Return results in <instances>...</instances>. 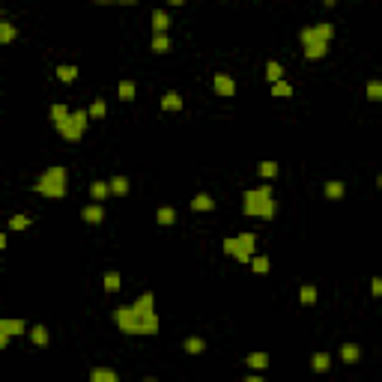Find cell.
Masks as SVG:
<instances>
[{
  "label": "cell",
  "instance_id": "7402d4cb",
  "mask_svg": "<svg viewBox=\"0 0 382 382\" xmlns=\"http://www.w3.org/2000/svg\"><path fill=\"white\" fill-rule=\"evenodd\" d=\"M272 96H278V99H290V96H293V87H290L287 81H278V84H272Z\"/></svg>",
  "mask_w": 382,
  "mask_h": 382
},
{
  "label": "cell",
  "instance_id": "ba28073f",
  "mask_svg": "<svg viewBox=\"0 0 382 382\" xmlns=\"http://www.w3.org/2000/svg\"><path fill=\"white\" fill-rule=\"evenodd\" d=\"M131 308H134L140 317H152V314H155V296H152V293H143Z\"/></svg>",
  "mask_w": 382,
  "mask_h": 382
},
{
  "label": "cell",
  "instance_id": "6da1fadb",
  "mask_svg": "<svg viewBox=\"0 0 382 382\" xmlns=\"http://www.w3.org/2000/svg\"><path fill=\"white\" fill-rule=\"evenodd\" d=\"M114 323L126 332V335H155L158 332V317H140L131 305L128 308H117L114 311Z\"/></svg>",
  "mask_w": 382,
  "mask_h": 382
},
{
  "label": "cell",
  "instance_id": "3957f363",
  "mask_svg": "<svg viewBox=\"0 0 382 382\" xmlns=\"http://www.w3.org/2000/svg\"><path fill=\"white\" fill-rule=\"evenodd\" d=\"M36 191L42 197H63L66 194V170L63 167H48L39 182H36Z\"/></svg>",
  "mask_w": 382,
  "mask_h": 382
},
{
  "label": "cell",
  "instance_id": "d6a6232c",
  "mask_svg": "<svg viewBox=\"0 0 382 382\" xmlns=\"http://www.w3.org/2000/svg\"><path fill=\"white\" fill-rule=\"evenodd\" d=\"M368 99L371 102H382V81H371L368 84Z\"/></svg>",
  "mask_w": 382,
  "mask_h": 382
},
{
  "label": "cell",
  "instance_id": "5b68a950",
  "mask_svg": "<svg viewBox=\"0 0 382 382\" xmlns=\"http://www.w3.org/2000/svg\"><path fill=\"white\" fill-rule=\"evenodd\" d=\"M87 120H90V111H75V114H69L63 123H57V131H60L66 140H78V137L84 134V128H87Z\"/></svg>",
  "mask_w": 382,
  "mask_h": 382
},
{
  "label": "cell",
  "instance_id": "ac0fdd59",
  "mask_svg": "<svg viewBox=\"0 0 382 382\" xmlns=\"http://www.w3.org/2000/svg\"><path fill=\"white\" fill-rule=\"evenodd\" d=\"M117 96H120L123 102H131V99H134V84H131V81H120Z\"/></svg>",
  "mask_w": 382,
  "mask_h": 382
},
{
  "label": "cell",
  "instance_id": "e575fe53",
  "mask_svg": "<svg viewBox=\"0 0 382 382\" xmlns=\"http://www.w3.org/2000/svg\"><path fill=\"white\" fill-rule=\"evenodd\" d=\"M66 117H69V108H66V105H54V108H51V120H54V126L63 123Z\"/></svg>",
  "mask_w": 382,
  "mask_h": 382
},
{
  "label": "cell",
  "instance_id": "cb8c5ba5",
  "mask_svg": "<svg viewBox=\"0 0 382 382\" xmlns=\"http://www.w3.org/2000/svg\"><path fill=\"white\" fill-rule=\"evenodd\" d=\"M311 365H314V371H329V365H332V356H326V353H317L314 359H311Z\"/></svg>",
  "mask_w": 382,
  "mask_h": 382
},
{
  "label": "cell",
  "instance_id": "5bb4252c",
  "mask_svg": "<svg viewBox=\"0 0 382 382\" xmlns=\"http://www.w3.org/2000/svg\"><path fill=\"white\" fill-rule=\"evenodd\" d=\"M108 185H111V194H117V197L128 194V179H126V176H114Z\"/></svg>",
  "mask_w": 382,
  "mask_h": 382
},
{
  "label": "cell",
  "instance_id": "d590c367",
  "mask_svg": "<svg viewBox=\"0 0 382 382\" xmlns=\"http://www.w3.org/2000/svg\"><path fill=\"white\" fill-rule=\"evenodd\" d=\"M257 170H260V176L272 179V176L278 173V164H275V161H260V167H257Z\"/></svg>",
  "mask_w": 382,
  "mask_h": 382
},
{
  "label": "cell",
  "instance_id": "44dd1931",
  "mask_svg": "<svg viewBox=\"0 0 382 382\" xmlns=\"http://www.w3.org/2000/svg\"><path fill=\"white\" fill-rule=\"evenodd\" d=\"M182 347H185V353L197 356V353H203V350H206V341H203V338H188V341H185Z\"/></svg>",
  "mask_w": 382,
  "mask_h": 382
},
{
  "label": "cell",
  "instance_id": "1f68e13d",
  "mask_svg": "<svg viewBox=\"0 0 382 382\" xmlns=\"http://www.w3.org/2000/svg\"><path fill=\"white\" fill-rule=\"evenodd\" d=\"M251 269L257 275H266L269 272V257H251Z\"/></svg>",
  "mask_w": 382,
  "mask_h": 382
},
{
  "label": "cell",
  "instance_id": "484cf974",
  "mask_svg": "<svg viewBox=\"0 0 382 382\" xmlns=\"http://www.w3.org/2000/svg\"><path fill=\"white\" fill-rule=\"evenodd\" d=\"M281 75H284V69H281L275 60H272V63H266V78H269L272 84H278V81H281Z\"/></svg>",
  "mask_w": 382,
  "mask_h": 382
},
{
  "label": "cell",
  "instance_id": "f1b7e54d",
  "mask_svg": "<svg viewBox=\"0 0 382 382\" xmlns=\"http://www.w3.org/2000/svg\"><path fill=\"white\" fill-rule=\"evenodd\" d=\"M152 51H155V54H167V51H170V39H167V36H155V39H152Z\"/></svg>",
  "mask_w": 382,
  "mask_h": 382
},
{
  "label": "cell",
  "instance_id": "603a6c76",
  "mask_svg": "<svg viewBox=\"0 0 382 382\" xmlns=\"http://www.w3.org/2000/svg\"><path fill=\"white\" fill-rule=\"evenodd\" d=\"M155 221H158V224H173V221H176V212H173L170 206H161V209L155 212Z\"/></svg>",
  "mask_w": 382,
  "mask_h": 382
},
{
  "label": "cell",
  "instance_id": "f546056e",
  "mask_svg": "<svg viewBox=\"0 0 382 382\" xmlns=\"http://www.w3.org/2000/svg\"><path fill=\"white\" fill-rule=\"evenodd\" d=\"M57 78L69 84V81H75V78H78V69H75V66H60V69H57Z\"/></svg>",
  "mask_w": 382,
  "mask_h": 382
},
{
  "label": "cell",
  "instance_id": "74e56055",
  "mask_svg": "<svg viewBox=\"0 0 382 382\" xmlns=\"http://www.w3.org/2000/svg\"><path fill=\"white\" fill-rule=\"evenodd\" d=\"M9 227H12V230H24V227H30V218H27V215H15V218L9 221Z\"/></svg>",
  "mask_w": 382,
  "mask_h": 382
},
{
  "label": "cell",
  "instance_id": "9c48e42d",
  "mask_svg": "<svg viewBox=\"0 0 382 382\" xmlns=\"http://www.w3.org/2000/svg\"><path fill=\"white\" fill-rule=\"evenodd\" d=\"M167 27H170V15L164 9H155L152 12V30H155V36H164Z\"/></svg>",
  "mask_w": 382,
  "mask_h": 382
},
{
  "label": "cell",
  "instance_id": "2e32d148",
  "mask_svg": "<svg viewBox=\"0 0 382 382\" xmlns=\"http://www.w3.org/2000/svg\"><path fill=\"white\" fill-rule=\"evenodd\" d=\"M30 341H33L36 347H48V332H45V326H33V329H30Z\"/></svg>",
  "mask_w": 382,
  "mask_h": 382
},
{
  "label": "cell",
  "instance_id": "8d00e7d4",
  "mask_svg": "<svg viewBox=\"0 0 382 382\" xmlns=\"http://www.w3.org/2000/svg\"><path fill=\"white\" fill-rule=\"evenodd\" d=\"M105 111H108V105H105L102 99L90 105V117H93V120H102V117H105Z\"/></svg>",
  "mask_w": 382,
  "mask_h": 382
},
{
  "label": "cell",
  "instance_id": "60d3db41",
  "mask_svg": "<svg viewBox=\"0 0 382 382\" xmlns=\"http://www.w3.org/2000/svg\"><path fill=\"white\" fill-rule=\"evenodd\" d=\"M377 182H380V188H382V176H380V179H377Z\"/></svg>",
  "mask_w": 382,
  "mask_h": 382
},
{
  "label": "cell",
  "instance_id": "83f0119b",
  "mask_svg": "<svg viewBox=\"0 0 382 382\" xmlns=\"http://www.w3.org/2000/svg\"><path fill=\"white\" fill-rule=\"evenodd\" d=\"M299 299H302V305H314V302H317V287L305 284V287H302V293H299Z\"/></svg>",
  "mask_w": 382,
  "mask_h": 382
},
{
  "label": "cell",
  "instance_id": "4dcf8cb0",
  "mask_svg": "<svg viewBox=\"0 0 382 382\" xmlns=\"http://www.w3.org/2000/svg\"><path fill=\"white\" fill-rule=\"evenodd\" d=\"M326 197H332V200L344 197V182H326Z\"/></svg>",
  "mask_w": 382,
  "mask_h": 382
},
{
  "label": "cell",
  "instance_id": "9a60e30c",
  "mask_svg": "<svg viewBox=\"0 0 382 382\" xmlns=\"http://www.w3.org/2000/svg\"><path fill=\"white\" fill-rule=\"evenodd\" d=\"M215 203H212V197L209 194H197L194 200H191V209H197V212H209Z\"/></svg>",
  "mask_w": 382,
  "mask_h": 382
},
{
  "label": "cell",
  "instance_id": "52a82bcc",
  "mask_svg": "<svg viewBox=\"0 0 382 382\" xmlns=\"http://www.w3.org/2000/svg\"><path fill=\"white\" fill-rule=\"evenodd\" d=\"M212 87H215L218 96H233V93H236V84H233L230 75H215V78H212Z\"/></svg>",
  "mask_w": 382,
  "mask_h": 382
},
{
  "label": "cell",
  "instance_id": "836d02e7",
  "mask_svg": "<svg viewBox=\"0 0 382 382\" xmlns=\"http://www.w3.org/2000/svg\"><path fill=\"white\" fill-rule=\"evenodd\" d=\"M15 39V27L9 21H0V42H12Z\"/></svg>",
  "mask_w": 382,
  "mask_h": 382
},
{
  "label": "cell",
  "instance_id": "d4e9b609",
  "mask_svg": "<svg viewBox=\"0 0 382 382\" xmlns=\"http://www.w3.org/2000/svg\"><path fill=\"white\" fill-rule=\"evenodd\" d=\"M314 30H317V36H320V42H326V45H329V39L335 36V27H332V24H326V21H323V24H317Z\"/></svg>",
  "mask_w": 382,
  "mask_h": 382
},
{
  "label": "cell",
  "instance_id": "d6986e66",
  "mask_svg": "<svg viewBox=\"0 0 382 382\" xmlns=\"http://www.w3.org/2000/svg\"><path fill=\"white\" fill-rule=\"evenodd\" d=\"M161 108L164 111H179L182 108V99L176 93H167V96H161Z\"/></svg>",
  "mask_w": 382,
  "mask_h": 382
},
{
  "label": "cell",
  "instance_id": "e0dca14e",
  "mask_svg": "<svg viewBox=\"0 0 382 382\" xmlns=\"http://www.w3.org/2000/svg\"><path fill=\"white\" fill-rule=\"evenodd\" d=\"M248 365H251L254 371H266V368H269V356H266V353H251V356H248Z\"/></svg>",
  "mask_w": 382,
  "mask_h": 382
},
{
  "label": "cell",
  "instance_id": "30bf717a",
  "mask_svg": "<svg viewBox=\"0 0 382 382\" xmlns=\"http://www.w3.org/2000/svg\"><path fill=\"white\" fill-rule=\"evenodd\" d=\"M81 215H84V221H87V224H99V221L105 218V209H102L99 203H93V206H87Z\"/></svg>",
  "mask_w": 382,
  "mask_h": 382
},
{
  "label": "cell",
  "instance_id": "8992f818",
  "mask_svg": "<svg viewBox=\"0 0 382 382\" xmlns=\"http://www.w3.org/2000/svg\"><path fill=\"white\" fill-rule=\"evenodd\" d=\"M24 332V323L21 320H0V347L9 344L12 335H21Z\"/></svg>",
  "mask_w": 382,
  "mask_h": 382
},
{
  "label": "cell",
  "instance_id": "ab89813d",
  "mask_svg": "<svg viewBox=\"0 0 382 382\" xmlns=\"http://www.w3.org/2000/svg\"><path fill=\"white\" fill-rule=\"evenodd\" d=\"M245 382H263V380L260 377H251V380H245Z\"/></svg>",
  "mask_w": 382,
  "mask_h": 382
},
{
  "label": "cell",
  "instance_id": "7c38bea8",
  "mask_svg": "<svg viewBox=\"0 0 382 382\" xmlns=\"http://www.w3.org/2000/svg\"><path fill=\"white\" fill-rule=\"evenodd\" d=\"M90 382H120V380H117L114 371H108V368H96V371L90 374Z\"/></svg>",
  "mask_w": 382,
  "mask_h": 382
},
{
  "label": "cell",
  "instance_id": "7a4b0ae2",
  "mask_svg": "<svg viewBox=\"0 0 382 382\" xmlns=\"http://www.w3.org/2000/svg\"><path fill=\"white\" fill-rule=\"evenodd\" d=\"M242 206H245V215H251V218H263V221L275 218V200H272V188L269 185L245 191Z\"/></svg>",
  "mask_w": 382,
  "mask_h": 382
},
{
  "label": "cell",
  "instance_id": "4fadbf2b",
  "mask_svg": "<svg viewBox=\"0 0 382 382\" xmlns=\"http://www.w3.org/2000/svg\"><path fill=\"white\" fill-rule=\"evenodd\" d=\"M326 51H329L326 42H314V45L305 48V57H308V60H320V57H326Z\"/></svg>",
  "mask_w": 382,
  "mask_h": 382
},
{
  "label": "cell",
  "instance_id": "4316f807",
  "mask_svg": "<svg viewBox=\"0 0 382 382\" xmlns=\"http://www.w3.org/2000/svg\"><path fill=\"white\" fill-rule=\"evenodd\" d=\"M120 284H123V281H120V272H108V275H105V290H108V293H117Z\"/></svg>",
  "mask_w": 382,
  "mask_h": 382
},
{
  "label": "cell",
  "instance_id": "ffe728a7",
  "mask_svg": "<svg viewBox=\"0 0 382 382\" xmlns=\"http://www.w3.org/2000/svg\"><path fill=\"white\" fill-rule=\"evenodd\" d=\"M90 194H93V200H105L111 194V185L108 182H93L90 185Z\"/></svg>",
  "mask_w": 382,
  "mask_h": 382
},
{
  "label": "cell",
  "instance_id": "277c9868",
  "mask_svg": "<svg viewBox=\"0 0 382 382\" xmlns=\"http://www.w3.org/2000/svg\"><path fill=\"white\" fill-rule=\"evenodd\" d=\"M254 242H257L254 233H239V236H233V239H224V251H227L230 257H236L239 263H251Z\"/></svg>",
  "mask_w": 382,
  "mask_h": 382
},
{
  "label": "cell",
  "instance_id": "8fae6325",
  "mask_svg": "<svg viewBox=\"0 0 382 382\" xmlns=\"http://www.w3.org/2000/svg\"><path fill=\"white\" fill-rule=\"evenodd\" d=\"M341 359H344L347 365H356V362L362 359V350H359L356 344H344V347H341Z\"/></svg>",
  "mask_w": 382,
  "mask_h": 382
},
{
  "label": "cell",
  "instance_id": "f35d334b",
  "mask_svg": "<svg viewBox=\"0 0 382 382\" xmlns=\"http://www.w3.org/2000/svg\"><path fill=\"white\" fill-rule=\"evenodd\" d=\"M371 293H374L377 299L382 296V278H374V281H371Z\"/></svg>",
  "mask_w": 382,
  "mask_h": 382
}]
</instances>
